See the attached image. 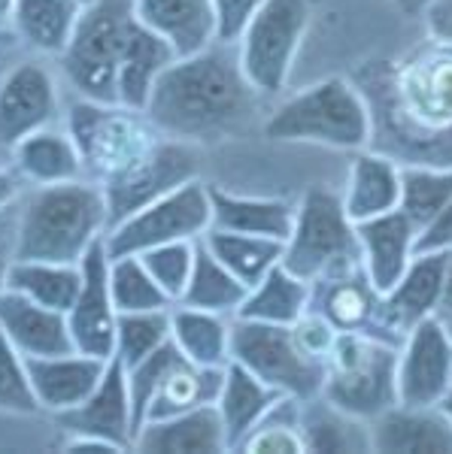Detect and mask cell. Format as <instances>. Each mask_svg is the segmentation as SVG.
I'll return each mask as SVG.
<instances>
[{
  "label": "cell",
  "instance_id": "1",
  "mask_svg": "<svg viewBox=\"0 0 452 454\" xmlns=\"http://www.w3.org/2000/svg\"><path fill=\"white\" fill-rule=\"evenodd\" d=\"M255 106L258 91L240 67L237 46L213 43L203 52L177 58L152 88L143 113L164 137L203 143L243 130Z\"/></svg>",
  "mask_w": 452,
  "mask_h": 454
},
{
  "label": "cell",
  "instance_id": "2",
  "mask_svg": "<svg viewBox=\"0 0 452 454\" xmlns=\"http://www.w3.org/2000/svg\"><path fill=\"white\" fill-rule=\"evenodd\" d=\"M109 227L104 188L89 179L40 185L19 218L12 261L79 263Z\"/></svg>",
  "mask_w": 452,
  "mask_h": 454
},
{
  "label": "cell",
  "instance_id": "3",
  "mask_svg": "<svg viewBox=\"0 0 452 454\" xmlns=\"http://www.w3.org/2000/svg\"><path fill=\"white\" fill-rule=\"evenodd\" d=\"M265 134L276 143H316L359 152L370 145V109L353 82L331 76L276 106L265 121Z\"/></svg>",
  "mask_w": 452,
  "mask_h": 454
},
{
  "label": "cell",
  "instance_id": "4",
  "mask_svg": "<svg viewBox=\"0 0 452 454\" xmlns=\"http://www.w3.org/2000/svg\"><path fill=\"white\" fill-rule=\"evenodd\" d=\"M67 130L83 160V179L100 188L131 173L162 143V130L146 113L122 104L79 100L67 115Z\"/></svg>",
  "mask_w": 452,
  "mask_h": 454
},
{
  "label": "cell",
  "instance_id": "5",
  "mask_svg": "<svg viewBox=\"0 0 452 454\" xmlns=\"http://www.w3.org/2000/svg\"><path fill=\"white\" fill-rule=\"evenodd\" d=\"M398 348L374 333H340L325 361L322 397L355 419H377L398 403Z\"/></svg>",
  "mask_w": 452,
  "mask_h": 454
},
{
  "label": "cell",
  "instance_id": "6",
  "mask_svg": "<svg viewBox=\"0 0 452 454\" xmlns=\"http://www.w3.org/2000/svg\"><path fill=\"white\" fill-rule=\"evenodd\" d=\"M131 19H134V0H94L83 10L70 46L61 55L64 76L83 100L119 104L115 76Z\"/></svg>",
  "mask_w": 452,
  "mask_h": 454
},
{
  "label": "cell",
  "instance_id": "7",
  "mask_svg": "<svg viewBox=\"0 0 452 454\" xmlns=\"http://www.w3.org/2000/svg\"><path fill=\"white\" fill-rule=\"evenodd\" d=\"M231 361L250 370L282 397L313 400L325 387V364L295 342L291 327L231 318Z\"/></svg>",
  "mask_w": 452,
  "mask_h": 454
},
{
  "label": "cell",
  "instance_id": "8",
  "mask_svg": "<svg viewBox=\"0 0 452 454\" xmlns=\"http://www.w3.org/2000/svg\"><path fill=\"white\" fill-rule=\"evenodd\" d=\"M355 258H361L359 237H355V222L344 209V197L325 188H310L295 207V224L286 237L282 267L313 282Z\"/></svg>",
  "mask_w": 452,
  "mask_h": 454
},
{
  "label": "cell",
  "instance_id": "9",
  "mask_svg": "<svg viewBox=\"0 0 452 454\" xmlns=\"http://www.w3.org/2000/svg\"><path fill=\"white\" fill-rule=\"evenodd\" d=\"M210 227H213L210 185H203L201 179H188L186 185L155 197L125 222L109 227L104 243L109 258H119V254H140L164 243H182V239L194 243Z\"/></svg>",
  "mask_w": 452,
  "mask_h": 454
},
{
  "label": "cell",
  "instance_id": "10",
  "mask_svg": "<svg viewBox=\"0 0 452 454\" xmlns=\"http://www.w3.org/2000/svg\"><path fill=\"white\" fill-rule=\"evenodd\" d=\"M310 25L307 0H265L237 40L240 67L258 94H280Z\"/></svg>",
  "mask_w": 452,
  "mask_h": 454
},
{
  "label": "cell",
  "instance_id": "11",
  "mask_svg": "<svg viewBox=\"0 0 452 454\" xmlns=\"http://www.w3.org/2000/svg\"><path fill=\"white\" fill-rule=\"evenodd\" d=\"M194 173H198L194 152L182 140H162L134 170L104 185L109 227L125 222L128 215H134L137 209H143L155 197L186 185L188 179H198Z\"/></svg>",
  "mask_w": 452,
  "mask_h": 454
},
{
  "label": "cell",
  "instance_id": "12",
  "mask_svg": "<svg viewBox=\"0 0 452 454\" xmlns=\"http://www.w3.org/2000/svg\"><path fill=\"white\" fill-rule=\"evenodd\" d=\"M452 379V340L443 321L425 318L400 340L398 348V403L437 406Z\"/></svg>",
  "mask_w": 452,
  "mask_h": 454
},
{
  "label": "cell",
  "instance_id": "13",
  "mask_svg": "<svg viewBox=\"0 0 452 454\" xmlns=\"http://www.w3.org/2000/svg\"><path fill=\"white\" fill-rule=\"evenodd\" d=\"M58 427H64L70 436H91L113 445L119 451L134 449L137 436V415L131 406L128 376L115 357H109L98 387L79 406L55 415Z\"/></svg>",
  "mask_w": 452,
  "mask_h": 454
},
{
  "label": "cell",
  "instance_id": "14",
  "mask_svg": "<svg viewBox=\"0 0 452 454\" xmlns=\"http://www.w3.org/2000/svg\"><path fill=\"white\" fill-rule=\"evenodd\" d=\"M310 309L325 315L340 333L359 331L395 342L380 327V291L368 279L361 258L340 263L310 282ZM400 346V342H395Z\"/></svg>",
  "mask_w": 452,
  "mask_h": 454
},
{
  "label": "cell",
  "instance_id": "15",
  "mask_svg": "<svg viewBox=\"0 0 452 454\" xmlns=\"http://www.w3.org/2000/svg\"><path fill=\"white\" fill-rule=\"evenodd\" d=\"M79 267H83V288H79L76 303L67 312L73 346H76V351L109 361L115 346L119 309H115L113 294H109V252L104 239H98L85 252Z\"/></svg>",
  "mask_w": 452,
  "mask_h": 454
},
{
  "label": "cell",
  "instance_id": "16",
  "mask_svg": "<svg viewBox=\"0 0 452 454\" xmlns=\"http://www.w3.org/2000/svg\"><path fill=\"white\" fill-rule=\"evenodd\" d=\"M449 252H422L413 254L404 276L380 294V327L400 342L407 331L425 318H434L440 306L443 273H447Z\"/></svg>",
  "mask_w": 452,
  "mask_h": 454
},
{
  "label": "cell",
  "instance_id": "17",
  "mask_svg": "<svg viewBox=\"0 0 452 454\" xmlns=\"http://www.w3.org/2000/svg\"><path fill=\"white\" fill-rule=\"evenodd\" d=\"M58 113V91L43 64H19L0 82V143L16 145L28 134L49 128Z\"/></svg>",
  "mask_w": 452,
  "mask_h": 454
},
{
  "label": "cell",
  "instance_id": "18",
  "mask_svg": "<svg viewBox=\"0 0 452 454\" xmlns=\"http://www.w3.org/2000/svg\"><path fill=\"white\" fill-rule=\"evenodd\" d=\"M370 427V451L380 454H452V424L437 406L395 403Z\"/></svg>",
  "mask_w": 452,
  "mask_h": 454
},
{
  "label": "cell",
  "instance_id": "19",
  "mask_svg": "<svg viewBox=\"0 0 452 454\" xmlns=\"http://www.w3.org/2000/svg\"><path fill=\"white\" fill-rule=\"evenodd\" d=\"M25 364L40 409L58 415L79 406V403L89 397L94 387H98L109 361L85 355V351H67V355L25 357Z\"/></svg>",
  "mask_w": 452,
  "mask_h": 454
},
{
  "label": "cell",
  "instance_id": "20",
  "mask_svg": "<svg viewBox=\"0 0 452 454\" xmlns=\"http://www.w3.org/2000/svg\"><path fill=\"white\" fill-rule=\"evenodd\" d=\"M355 237H359V254L361 267L374 288L389 291L404 270L413 261V246H416V227L400 209H392L385 215L368 218V222H355Z\"/></svg>",
  "mask_w": 452,
  "mask_h": 454
},
{
  "label": "cell",
  "instance_id": "21",
  "mask_svg": "<svg viewBox=\"0 0 452 454\" xmlns=\"http://www.w3.org/2000/svg\"><path fill=\"white\" fill-rule=\"evenodd\" d=\"M0 331L25 357H49L76 351L67 315L34 303L31 297L6 288L0 294Z\"/></svg>",
  "mask_w": 452,
  "mask_h": 454
},
{
  "label": "cell",
  "instance_id": "22",
  "mask_svg": "<svg viewBox=\"0 0 452 454\" xmlns=\"http://www.w3.org/2000/svg\"><path fill=\"white\" fill-rule=\"evenodd\" d=\"M177 61L173 46L158 36L155 31L137 21V16L131 19L128 34H125V46H122L119 58V76H115V100L128 109L143 113L149 104V94L155 82L162 79V73Z\"/></svg>",
  "mask_w": 452,
  "mask_h": 454
},
{
  "label": "cell",
  "instance_id": "23",
  "mask_svg": "<svg viewBox=\"0 0 452 454\" xmlns=\"http://www.w3.org/2000/svg\"><path fill=\"white\" fill-rule=\"evenodd\" d=\"M134 449L155 454H218L228 451V442L216 403H207L170 419L143 421L134 436Z\"/></svg>",
  "mask_w": 452,
  "mask_h": 454
},
{
  "label": "cell",
  "instance_id": "24",
  "mask_svg": "<svg viewBox=\"0 0 452 454\" xmlns=\"http://www.w3.org/2000/svg\"><path fill=\"white\" fill-rule=\"evenodd\" d=\"M134 16L164 36L177 58L203 52L216 43V12L210 0H134Z\"/></svg>",
  "mask_w": 452,
  "mask_h": 454
},
{
  "label": "cell",
  "instance_id": "25",
  "mask_svg": "<svg viewBox=\"0 0 452 454\" xmlns=\"http://www.w3.org/2000/svg\"><path fill=\"white\" fill-rule=\"evenodd\" d=\"M280 397H282L280 391L267 387L261 379H255L250 370L240 367V364L234 361L225 364V382L216 397V409L225 427L228 451H240L243 439L258 427L261 419L271 412V406Z\"/></svg>",
  "mask_w": 452,
  "mask_h": 454
},
{
  "label": "cell",
  "instance_id": "26",
  "mask_svg": "<svg viewBox=\"0 0 452 454\" xmlns=\"http://www.w3.org/2000/svg\"><path fill=\"white\" fill-rule=\"evenodd\" d=\"M210 203H213L216 231L252 233V237H271L286 243L295 224V203L274 200V197H243L210 185Z\"/></svg>",
  "mask_w": 452,
  "mask_h": 454
},
{
  "label": "cell",
  "instance_id": "27",
  "mask_svg": "<svg viewBox=\"0 0 452 454\" xmlns=\"http://www.w3.org/2000/svg\"><path fill=\"white\" fill-rule=\"evenodd\" d=\"M400 197V164L380 152H361L353 160L349 185L344 194V209L353 222L385 215L398 209Z\"/></svg>",
  "mask_w": 452,
  "mask_h": 454
},
{
  "label": "cell",
  "instance_id": "28",
  "mask_svg": "<svg viewBox=\"0 0 452 454\" xmlns=\"http://www.w3.org/2000/svg\"><path fill=\"white\" fill-rule=\"evenodd\" d=\"M16 164L21 176L34 185H58V182L83 179V160L70 130L40 128L16 145Z\"/></svg>",
  "mask_w": 452,
  "mask_h": 454
},
{
  "label": "cell",
  "instance_id": "29",
  "mask_svg": "<svg viewBox=\"0 0 452 454\" xmlns=\"http://www.w3.org/2000/svg\"><path fill=\"white\" fill-rule=\"evenodd\" d=\"M170 340L198 367H225L231 361V318L228 315L170 306Z\"/></svg>",
  "mask_w": 452,
  "mask_h": 454
},
{
  "label": "cell",
  "instance_id": "30",
  "mask_svg": "<svg viewBox=\"0 0 452 454\" xmlns=\"http://www.w3.org/2000/svg\"><path fill=\"white\" fill-rule=\"evenodd\" d=\"M83 10L79 0H16L12 25L34 52L64 55Z\"/></svg>",
  "mask_w": 452,
  "mask_h": 454
},
{
  "label": "cell",
  "instance_id": "31",
  "mask_svg": "<svg viewBox=\"0 0 452 454\" xmlns=\"http://www.w3.org/2000/svg\"><path fill=\"white\" fill-rule=\"evenodd\" d=\"M246 294H250V288H246V285L240 282L213 252H210L201 237L198 243H194L192 279H188L186 291H182L179 303L192 306V309H203V312H216V315L234 318L237 309L243 306Z\"/></svg>",
  "mask_w": 452,
  "mask_h": 454
},
{
  "label": "cell",
  "instance_id": "32",
  "mask_svg": "<svg viewBox=\"0 0 452 454\" xmlns=\"http://www.w3.org/2000/svg\"><path fill=\"white\" fill-rule=\"evenodd\" d=\"M310 309V282L295 276L282 263H276L255 288H250L243 306L237 309L240 318L265 321V325L291 327Z\"/></svg>",
  "mask_w": 452,
  "mask_h": 454
},
{
  "label": "cell",
  "instance_id": "33",
  "mask_svg": "<svg viewBox=\"0 0 452 454\" xmlns=\"http://www.w3.org/2000/svg\"><path fill=\"white\" fill-rule=\"evenodd\" d=\"M6 288L31 297L49 309L67 315L83 288V267L79 263L55 261H12L6 270Z\"/></svg>",
  "mask_w": 452,
  "mask_h": 454
},
{
  "label": "cell",
  "instance_id": "34",
  "mask_svg": "<svg viewBox=\"0 0 452 454\" xmlns=\"http://www.w3.org/2000/svg\"><path fill=\"white\" fill-rule=\"evenodd\" d=\"M301 434L307 451H370V427L328 397L301 403Z\"/></svg>",
  "mask_w": 452,
  "mask_h": 454
},
{
  "label": "cell",
  "instance_id": "35",
  "mask_svg": "<svg viewBox=\"0 0 452 454\" xmlns=\"http://www.w3.org/2000/svg\"><path fill=\"white\" fill-rule=\"evenodd\" d=\"M203 243H207L210 252H213L246 288H255L276 263H282V252H286L282 239L252 237V233H234V231H216V227H210V231L203 233Z\"/></svg>",
  "mask_w": 452,
  "mask_h": 454
},
{
  "label": "cell",
  "instance_id": "36",
  "mask_svg": "<svg viewBox=\"0 0 452 454\" xmlns=\"http://www.w3.org/2000/svg\"><path fill=\"white\" fill-rule=\"evenodd\" d=\"M222 382H225V367H198L192 361H182L164 379V385L158 387V394L152 397L149 409H146L143 421L170 419V415L216 403L218 391H222Z\"/></svg>",
  "mask_w": 452,
  "mask_h": 454
},
{
  "label": "cell",
  "instance_id": "37",
  "mask_svg": "<svg viewBox=\"0 0 452 454\" xmlns=\"http://www.w3.org/2000/svg\"><path fill=\"white\" fill-rule=\"evenodd\" d=\"M452 200V167L437 164H400V197L398 209L410 224L425 227Z\"/></svg>",
  "mask_w": 452,
  "mask_h": 454
},
{
  "label": "cell",
  "instance_id": "38",
  "mask_svg": "<svg viewBox=\"0 0 452 454\" xmlns=\"http://www.w3.org/2000/svg\"><path fill=\"white\" fill-rule=\"evenodd\" d=\"M109 294L119 312H149L170 309V297L158 288V282L143 267L140 254L109 258Z\"/></svg>",
  "mask_w": 452,
  "mask_h": 454
},
{
  "label": "cell",
  "instance_id": "39",
  "mask_svg": "<svg viewBox=\"0 0 452 454\" xmlns=\"http://www.w3.org/2000/svg\"><path fill=\"white\" fill-rule=\"evenodd\" d=\"M301 403L297 397H280L258 427L243 439L240 451L246 454H301L307 451L301 434Z\"/></svg>",
  "mask_w": 452,
  "mask_h": 454
},
{
  "label": "cell",
  "instance_id": "40",
  "mask_svg": "<svg viewBox=\"0 0 452 454\" xmlns=\"http://www.w3.org/2000/svg\"><path fill=\"white\" fill-rule=\"evenodd\" d=\"M167 340H170V309L119 312L113 357L128 370L158 346H164Z\"/></svg>",
  "mask_w": 452,
  "mask_h": 454
},
{
  "label": "cell",
  "instance_id": "41",
  "mask_svg": "<svg viewBox=\"0 0 452 454\" xmlns=\"http://www.w3.org/2000/svg\"><path fill=\"white\" fill-rule=\"evenodd\" d=\"M182 361H186V355L177 348V342L167 340L164 346H158L152 355H146L143 361H137L134 367L125 370L131 406H134V415H137V430H140L143 415H146V409H149L152 397L158 394V387L164 385V379L170 376Z\"/></svg>",
  "mask_w": 452,
  "mask_h": 454
},
{
  "label": "cell",
  "instance_id": "42",
  "mask_svg": "<svg viewBox=\"0 0 452 454\" xmlns=\"http://www.w3.org/2000/svg\"><path fill=\"white\" fill-rule=\"evenodd\" d=\"M194 243H198V239H194ZM194 243L182 239V243H164V246L140 252L143 267L149 270V276L158 282V288L170 297V303H179L182 291H186L188 279H192Z\"/></svg>",
  "mask_w": 452,
  "mask_h": 454
},
{
  "label": "cell",
  "instance_id": "43",
  "mask_svg": "<svg viewBox=\"0 0 452 454\" xmlns=\"http://www.w3.org/2000/svg\"><path fill=\"white\" fill-rule=\"evenodd\" d=\"M0 412H10V415L40 412V403H36L31 379H28L25 355L12 346L10 336L4 331H0Z\"/></svg>",
  "mask_w": 452,
  "mask_h": 454
},
{
  "label": "cell",
  "instance_id": "44",
  "mask_svg": "<svg viewBox=\"0 0 452 454\" xmlns=\"http://www.w3.org/2000/svg\"><path fill=\"white\" fill-rule=\"evenodd\" d=\"M291 336H295V342L307 351L310 357H316V361L325 364L334 348V342H337L340 331L325 318V315H319L316 309H307L295 325H291Z\"/></svg>",
  "mask_w": 452,
  "mask_h": 454
},
{
  "label": "cell",
  "instance_id": "45",
  "mask_svg": "<svg viewBox=\"0 0 452 454\" xmlns=\"http://www.w3.org/2000/svg\"><path fill=\"white\" fill-rule=\"evenodd\" d=\"M210 4L216 12V43L237 46L240 34L246 31V25L261 10L265 0H210Z\"/></svg>",
  "mask_w": 452,
  "mask_h": 454
},
{
  "label": "cell",
  "instance_id": "46",
  "mask_svg": "<svg viewBox=\"0 0 452 454\" xmlns=\"http://www.w3.org/2000/svg\"><path fill=\"white\" fill-rule=\"evenodd\" d=\"M413 252H452V200L425 227H419Z\"/></svg>",
  "mask_w": 452,
  "mask_h": 454
},
{
  "label": "cell",
  "instance_id": "47",
  "mask_svg": "<svg viewBox=\"0 0 452 454\" xmlns=\"http://www.w3.org/2000/svg\"><path fill=\"white\" fill-rule=\"evenodd\" d=\"M437 318H452V252L447 258V273H443V291H440V306H437Z\"/></svg>",
  "mask_w": 452,
  "mask_h": 454
},
{
  "label": "cell",
  "instance_id": "48",
  "mask_svg": "<svg viewBox=\"0 0 452 454\" xmlns=\"http://www.w3.org/2000/svg\"><path fill=\"white\" fill-rule=\"evenodd\" d=\"M19 197V179L10 170H0V212Z\"/></svg>",
  "mask_w": 452,
  "mask_h": 454
},
{
  "label": "cell",
  "instance_id": "49",
  "mask_svg": "<svg viewBox=\"0 0 452 454\" xmlns=\"http://www.w3.org/2000/svg\"><path fill=\"white\" fill-rule=\"evenodd\" d=\"M392 4H395L407 19H419L422 12L432 10V6L437 4V0H392Z\"/></svg>",
  "mask_w": 452,
  "mask_h": 454
},
{
  "label": "cell",
  "instance_id": "50",
  "mask_svg": "<svg viewBox=\"0 0 452 454\" xmlns=\"http://www.w3.org/2000/svg\"><path fill=\"white\" fill-rule=\"evenodd\" d=\"M437 409H440V415L452 424V379H449V385H447V391H443V397L437 400Z\"/></svg>",
  "mask_w": 452,
  "mask_h": 454
},
{
  "label": "cell",
  "instance_id": "51",
  "mask_svg": "<svg viewBox=\"0 0 452 454\" xmlns=\"http://www.w3.org/2000/svg\"><path fill=\"white\" fill-rule=\"evenodd\" d=\"M12 6H16V0H0V21L12 19Z\"/></svg>",
  "mask_w": 452,
  "mask_h": 454
},
{
  "label": "cell",
  "instance_id": "52",
  "mask_svg": "<svg viewBox=\"0 0 452 454\" xmlns=\"http://www.w3.org/2000/svg\"><path fill=\"white\" fill-rule=\"evenodd\" d=\"M6 270H10V261L0 258V294L6 291Z\"/></svg>",
  "mask_w": 452,
  "mask_h": 454
},
{
  "label": "cell",
  "instance_id": "53",
  "mask_svg": "<svg viewBox=\"0 0 452 454\" xmlns=\"http://www.w3.org/2000/svg\"><path fill=\"white\" fill-rule=\"evenodd\" d=\"M443 321V327H447V333H449V340H452V318H440Z\"/></svg>",
  "mask_w": 452,
  "mask_h": 454
},
{
  "label": "cell",
  "instance_id": "54",
  "mask_svg": "<svg viewBox=\"0 0 452 454\" xmlns=\"http://www.w3.org/2000/svg\"><path fill=\"white\" fill-rule=\"evenodd\" d=\"M79 4H83V6H89V4H94V0H79Z\"/></svg>",
  "mask_w": 452,
  "mask_h": 454
}]
</instances>
